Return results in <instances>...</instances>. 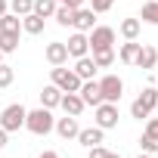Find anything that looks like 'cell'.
Segmentation results:
<instances>
[{
	"instance_id": "obj_1",
	"label": "cell",
	"mask_w": 158,
	"mask_h": 158,
	"mask_svg": "<svg viewBox=\"0 0 158 158\" xmlns=\"http://www.w3.org/2000/svg\"><path fill=\"white\" fill-rule=\"evenodd\" d=\"M53 124H56V118H53V109H31L28 115H25V130H31L34 136H47L50 130H53Z\"/></svg>"
},
{
	"instance_id": "obj_2",
	"label": "cell",
	"mask_w": 158,
	"mask_h": 158,
	"mask_svg": "<svg viewBox=\"0 0 158 158\" xmlns=\"http://www.w3.org/2000/svg\"><path fill=\"white\" fill-rule=\"evenodd\" d=\"M25 115H28V109L13 102V106H6L3 112H0V127H3L6 133H16V130L25 127Z\"/></svg>"
},
{
	"instance_id": "obj_3",
	"label": "cell",
	"mask_w": 158,
	"mask_h": 158,
	"mask_svg": "<svg viewBox=\"0 0 158 158\" xmlns=\"http://www.w3.org/2000/svg\"><path fill=\"white\" fill-rule=\"evenodd\" d=\"M87 40H90V50L99 53V50H115V28L109 25H96L87 31Z\"/></svg>"
},
{
	"instance_id": "obj_4",
	"label": "cell",
	"mask_w": 158,
	"mask_h": 158,
	"mask_svg": "<svg viewBox=\"0 0 158 158\" xmlns=\"http://www.w3.org/2000/svg\"><path fill=\"white\" fill-rule=\"evenodd\" d=\"M53 84H56L62 93H77V90H81V77H77L71 68L53 65Z\"/></svg>"
},
{
	"instance_id": "obj_5",
	"label": "cell",
	"mask_w": 158,
	"mask_h": 158,
	"mask_svg": "<svg viewBox=\"0 0 158 158\" xmlns=\"http://www.w3.org/2000/svg\"><path fill=\"white\" fill-rule=\"evenodd\" d=\"M99 93H102V102H118L124 93V81L118 74H106L99 77Z\"/></svg>"
},
{
	"instance_id": "obj_6",
	"label": "cell",
	"mask_w": 158,
	"mask_h": 158,
	"mask_svg": "<svg viewBox=\"0 0 158 158\" xmlns=\"http://www.w3.org/2000/svg\"><path fill=\"white\" fill-rule=\"evenodd\" d=\"M96 127H102V130L118 127V102H99L96 106Z\"/></svg>"
},
{
	"instance_id": "obj_7",
	"label": "cell",
	"mask_w": 158,
	"mask_h": 158,
	"mask_svg": "<svg viewBox=\"0 0 158 158\" xmlns=\"http://www.w3.org/2000/svg\"><path fill=\"white\" fill-rule=\"evenodd\" d=\"M65 47H68V56H71V59H81V56L90 53V40H87L84 31H74V34L65 40Z\"/></svg>"
},
{
	"instance_id": "obj_8",
	"label": "cell",
	"mask_w": 158,
	"mask_h": 158,
	"mask_svg": "<svg viewBox=\"0 0 158 158\" xmlns=\"http://www.w3.org/2000/svg\"><path fill=\"white\" fill-rule=\"evenodd\" d=\"M77 93H81V99H84V106H99L102 102V93H99V81H93V77H90V81H81V90H77Z\"/></svg>"
},
{
	"instance_id": "obj_9",
	"label": "cell",
	"mask_w": 158,
	"mask_h": 158,
	"mask_svg": "<svg viewBox=\"0 0 158 158\" xmlns=\"http://www.w3.org/2000/svg\"><path fill=\"white\" fill-rule=\"evenodd\" d=\"M53 130H56L62 139H74V136H77V130H81V124H77V118H74V115H65V118H56Z\"/></svg>"
},
{
	"instance_id": "obj_10",
	"label": "cell",
	"mask_w": 158,
	"mask_h": 158,
	"mask_svg": "<svg viewBox=\"0 0 158 158\" xmlns=\"http://www.w3.org/2000/svg\"><path fill=\"white\" fill-rule=\"evenodd\" d=\"M44 56H47L50 65H65V62H68V47H65V40H53V44H47Z\"/></svg>"
},
{
	"instance_id": "obj_11",
	"label": "cell",
	"mask_w": 158,
	"mask_h": 158,
	"mask_svg": "<svg viewBox=\"0 0 158 158\" xmlns=\"http://www.w3.org/2000/svg\"><path fill=\"white\" fill-rule=\"evenodd\" d=\"M81 81H90V77H96V62H93V56H81V59H74V68H71Z\"/></svg>"
},
{
	"instance_id": "obj_12",
	"label": "cell",
	"mask_w": 158,
	"mask_h": 158,
	"mask_svg": "<svg viewBox=\"0 0 158 158\" xmlns=\"http://www.w3.org/2000/svg\"><path fill=\"white\" fill-rule=\"evenodd\" d=\"M71 28H77V31H90V28H96V13L93 10H87V6H81V10H74V25Z\"/></svg>"
},
{
	"instance_id": "obj_13",
	"label": "cell",
	"mask_w": 158,
	"mask_h": 158,
	"mask_svg": "<svg viewBox=\"0 0 158 158\" xmlns=\"http://www.w3.org/2000/svg\"><path fill=\"white\" fill-rule=\"evenodd\" d=\"M102 133H106L102 127H81V130H77V136H74V139L81 143L84 149H90V146H99V143H102Z\"/></svg>"
},
{
	"instance_id": "obj_14",
	"label": "cell",
	"mask_w": 158,
	"mask_h": 158,
	"mask_svg": "<svg viewBox=\"0 0 158 158\" xmlns=\"http://www.w3.org/2000/svg\"><path fill=\"white\" fill-rule=\"evenodd\" d=\"M133 65H136V68H143V71L155 68V65H158V50H155V47H139V53H136Z\"/></svg>"
},
{
	"instance_id": "obj_15",
	"label": "cell",
	"mask_w": 158,
	"mask_h": 158,
	"mask_svg": "<svg viewBox=\"0 0 158 158\" xmlns=\"http://www.w3.org/2000/svg\"><path fill=\"white\" fill-rule=\"evenodd\" d=\"M59 106L65 109V115H81L87 106H84V99H81V93H62V99H59Z\"/></svg>"
},
{
	"instance_id": "obj_16",
	"label": "cell",
	"mask_w": 158,
	"mask_h": 158,
	"mask_svg": "<svg viewBox=\"0 0 158 158\" xmlns=\"http://www.w3.org/2000/svg\"><path fill=\"white\" fill-rule=\"evenodd\" d=\"M59 99H62V90H59L56 84H47V87L40 90V106H44V109H56Z\"/></svg>"
},
{
	"instance_id": "obj_17",
	"label": "cell",
	"mask_w": 158,
	"mask_h": 158,
	"mask_svg": "<svg viewBox=\"0 0 158 158\" xmlns=\"http://www.w3.org/2000/svg\"><path fill=\"white\" fill-rule=\"evenodd\" d=\"M136 102H139V106H143V109L152 115V112L158 109V87H146V90L136 96Z\"/></svg>"
},
{
	"instance_id": "obj_18",
	"label": "cell",
	"mask_w": 158,
	"mask_h": 158,
	"mask_svg": "<svg viewBox=\"0 0 158 158\" xmlns=\"http://www.w3.org/2000/svg\"><path fill=\"white\" fill-rule=\"evenodd\" d=\"M0 31H10V34H22V19L16 13H3L0 16Z\"/></svg>"
},
{
	"instance_id": "obj_19",
	"label": "cell",
	"mask_w": 158,
	"mask_h": 158,
	"mask_svg": "<svg viewBox=\"0 0 158 158\" xmlns=\"http://www.w3.org/2000/svg\"><path fill=\"white\" fill-rule=\"evenodd\" d=\"M22 31H25V34H40V31H44V19H40L37 13L22 16Z\"/></svg>"
},
{
	"instance_id": "obj_20",
	"label": "cell",
	"mask_w": 158,
	"mask_h": 158,
	"mask_svg": "<svg viewBox=\"0 0 158 158\" xmlns=\"http://www.w3.org/2000/svg\"><path fill=\"white\" fill-rule=\"evenodd\" d=\"M139 28H143V22H139V19H124L118 31H121V37H124V40H136V37H139Z\"/></svg>"
},
{
	"instance_id": "obj_21",
	"label": "cell",
	"mask_w": 158,
	"mask_h": 158,
	"mask_svg": "<svg viewBox=\"0 0 158 158\" xmlns=\"http://www.w3.org/2000/svg\"><path fill=\"white\" fill-rule=\"evenodd\" d=\"M139 47H143V44H136V40H127V44H121V50H118V59H121L124 65H133V59H136Z\"/></svg>"
},
{
	"instance_id": "obj_22",
	"label": "cell",
	"mask_w": 158,
	"mask_h": 158,
	"mask_svg": "<svg viewBox=\"0 0 158 158\" xmlns=\"http://www.w3.org/2000/svg\"><path fill=\"white\" fill-rule=\"evenodd\" d=\"M56 6H59V0H34V10L31 13H37L40 19H53Z\"/></svg>"
},
{
	"instance_id": "obj_23",
	"label": "cell",
	"mask_w": 158,
	"mask_h": 158,
	"mask_svg": "<svg viewBox=\"0 0 158 158\" xmlns=\"http://www.w3.org/2000/svg\"><path fill=\"white\" fill-rule=\"evenodd\" d=\"M19 50V34H10V31H0V53H16Z\"/></svg>"
},
{
	"instance_id": "obj_24",
	"label": "cell",
	"mask_w": 158,
	"mask_h": 158,
	"mask_svg": "<svg viewBox=\"0 0 158 158\" xmlns=\"http://www.w3.org/2000/svg\"><path fill=\"white\" fill-rule=\"evenodd\" d=\"M139 19H143V22H149V25H158V0H149V3H143Z\"/></svg>"
},
{
	"instance_id": "obj_25",
	"label": "cell",
	"mask_w": 158,
	"mask_h": 158,
	"mask_svg": "<svg viewBox=\"0 0 158 158\" xmlns=\"http://www.w3.org/2000/svg\"><path fill=\"white\" fill-rule=\"evenodd\" d=\"M53 19H56V25H62V28H68V25H74V10H68V6H56V13H53Z\"/></svg>"
},
{
	"instance_id": "obj_26",
	"label": "cell",
	"mask_w": 158,
	"mask_h": 158,
	"mask_svg": "<svg viewBox=\"0 0 158 158\" xmlns=\"http://www.w3.org/2000/svg\"><path fill=\"white\" fill-rule=\"evenodd\" d=\"M31 10H34V0H10V13H16L19 19L28 16Z\"/></svg>"
},
{
	"instance_id": "obj_27",
	"label": "cell",
	"mask_w": 158,
	"mask_h": 158,
	"mask_svg": "<svg viewBox=\"0 0 158 158\" xmlns=\"http://www.w3.org/2000/svg\"><path fill=\"white\" fill-rule=\"evenodd\" d=\"M93 62H96V68L115 65V50H99V53H93Z\"/></svg>"
},
{
	"instance_id": "obj_28",
	"label": "cell",
	"mask_w": 158,
	"mask_h": 158,
	"mask_svg": "<svg viewBox=\"0 0 158 158\" xmlns=\"http://www.w3.org/2000/svg\"><path fill=\"white\" fill-rule=\"evenodd\" d=\"M16 81V71H13V65H3V62H0V90H3V87H10Z\"/></svg>"
},
{
	"instance_id": "obj_29",
	"label": "cell",
	"mask_w": 158,
	"mask_h": 158,
	"mask_svg": "<svg viewBox=\"0 0 158 158\" xmlns=\"http://www.w3.org/2000/svg\"><path fill=\"white\" fill-rule=\"evenodd\" d=\"M139 149H143L146 155H155V152H158V139H152L149 133H143V136H139Z\"/></svg>"
},
{
	"instance_id": "obj_30",
	"label": "cell",
	"mask_w": 158,
	"mask_h": 158,
	"mask_svg": "<svg viewBox=\"0 0 158 158\" xmlns=\"http://www.w3.org/2000/svg\"><path fill=\"white\" fill-rule=\"evenodd\" d=\"M112 3H115V0H90V10L93 13H109Z\"/></svg>"
},
{
	"instance_id": "obj_31",
	"label": "cell",
	"mask_w": 158,
	"mask_h": 158,
	"mask_svg": "<svg viewBox=\"0 0 158 158\" xmlns=\"http://www.w3.org/2000/svg\"><path fill=\"white\" fill-rule=\"evenodd\" d=\"M87 152H90V155H87V158H106V155H109V149H106V146H102V143H99V146H90V149H87Z\"/></svg>"
},
{
	"instance_id": "obj_32",
	"label": "cell",
	"mask_w": 158,
	"mask_h": 158,
	"mask_svg": "<svg viewBox=\"0 0 158 158\" xmlns=\"http://www.w3.org/2000/svg\"><path fill=\"white\" fill-rule=\"evenodd\" d=\"M146 133H149L152 139H158V118H149V124H146Z\"/></svg>"
},
{
	"instance_id": "obj_33",
	"label": "cell",
	"mask_w": 158,
	"mask_h": 158,
	"mask_svg": "<svg viewBox=\"0 0 158 158\" xmlns=\"http://www.w3.org/2000/svg\"><path fill=\"white\" fill-rule=\"evenodd\" d=\"M62 6H68V10H81L84 6V0H59Z\"/></svg>"
},
{
	"instance_id": "obj_34",
	"label": "cell",
	"mask_w": 158,
	"mask_h": 158,
	"mask_svg": "<svg viewBox=\"0 0 158 158\" xmlns=\"http://www.w3.org/2000/svg\"><path fill=\"white\" fill-rule=\"evenodd\" d=\"M37 158H59V155H56V152H53V149H47V152H40V155H37Z\"/></svg>"
},
{
	"instance_id": "obj_35",
	"label": "cell",
	"mask_w": 158,
	"mask_h": 158,
	"mask_svg": "<svg viewBox=\"0 0 158 158\" xmlns=\"http://www.w3.org/2000/svg\"><path fill=\"white\" fill-rule=\"evenodd\" d=\"M3 146H6V130L0 127V149H3Z\"/></svg>"
},
{
	"instance_id": "obj_36",
	"label": "cell",
	"mask_w": 158,
	"mask_h": 158,
	"mask_svg": "<svg viewBox=\"0 0 158 158\" xmlns=\"http://www.w3.org/2000/svg\"><path fill=\"white\" fill-rule=\"evenodd\" d=\"M6 10H10V3H6V0H0V16H3Z\"/></svg>"
},
{
	"instance_id": "obj_37",
	"label": "cell",
	"mask_w": 158,
	"mask_h": 158,
	"mask_svg": "<svg viewBox=\"0 0 158 158\" xmlns=\"http://www.w3.org/2000/svg\"><path fill=\"white\" fill-rule=\"evenodd\" d=\"M106 158H121V155H115V152H109V155H106Z\"/></svg>"
},
{
	"instance_id": "obj_38",
	"label": "cell",
	"mask_w": 158,
	"mask_h": 158,
	"mask_svg": "<svg viewBox=\"0 0 158 158\" xmlns=\"http://www.w3.org/2000/svg\"><path fill=\"white\" fill-rule=\"evenodd\" d=\"M139 158H149V155H146V152H143V155H139Z\"/></svg>"
},
{
	"instance_id": "obj_39",
	"label": "cell",
	"mask_w": 158,
	"mask_h": 158,
	"mask_svg": "<svg viewBox=\"0 0 158 158\" xmlns=\"http://www.w3.org/2000/svg\"><path fill=\"white\" fill-rule=\"evenodd\" d=\"M0 62H3V53H0Z\"/></svg>"
},
{
	"instance_id": "obj_40",
	"label": "cell",
	"mask_w": 158,
	"mask_h": 158,
	"mask_svg": "<svg viewBox=\"0 0 158 158\" xmlns=\"http://www.w3.org/2000/svg\"><path fill=\"white\" fill-rule=\"evenodd\" d=\"M155 81H158V74H155Z\"/></svg>"
}]
</instances>
